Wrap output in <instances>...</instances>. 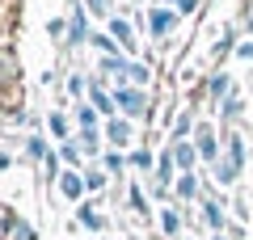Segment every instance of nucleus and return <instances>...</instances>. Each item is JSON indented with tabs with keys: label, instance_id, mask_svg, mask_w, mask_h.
Here are the masks:
<instances>
[{
	"label": "nucleus",
	"instance_id": "16",
	"mask_svg": "<svg viewBox=\"0 0 253 240\" xmlns=\"http://www.w3.org/2000/svg\"><path fill=\"white\" fill-rule=\"evenodd\" d=\"M106 169H110V173L123 169V156H118V152H110V156H106Z\"/></svg>",
	"mask_w": 253,
	"mask_h": 240
},
{
	"label": "nucleus",
	"instance_id": "24",
	"mask_svg": "<svg viewBox=\"0 0 253 240\" xmlns=\"http://www.w3.org/2000/svg\"><path fill=\"white\" fill-rule=\"evenodd\" d=\"M215 240H219V236H215Z\"/></svg>",
	"mask_w": 253,
	"mask_h": 240
},
{
	"label": "nucleus",
	"instance_id": "14",
	"mask_svg": "<svg viewBox=\"0 0 253 240\" xmlns=\"http://www.w3.org/2000/svg\"><path fill=\"white\" fill-rule=\"evenodd\" d=\"M131 164H135L139 173H148V169H152V156H148V152H135V160H131Z\"/></svg>",
	"mask_w": 253,
	"mask_h": 240
},
{
	"label": "nucleus",
	"instance_id": "12",
	"mask_svg": "<svg viewBox=\"0 0 253 240\" xmlns=\"http://www.w3.org/2000/svg\"><path fill=\"white\" fill-rule=\"evenodd\" d=\"M93 122H97V110H93V106H81V126H84V131H93Z\"/></svg>",
	"mask_w": 253,
	"mask_h": 240
},
{
	"label": "nucleus",
	"instance_id": "15",
	"mask_svg": "<svg viewBox=\"0 0 253 240\" xmlns=\"http://www.w3.org/2000/svg\"><path fill=\"white\" fill-rule=\"evenodd\" d=\"M81 148L89 152V156H97V135H93V131H84V139H81Z\"/></svg>",
	"mask_w": 253,
	"mask_h": 240
},
{
	"label": "nucleus",
	"instance_id": "11",
	"mask_svg": "<svg viewBox=\"0 0 253 240\" xmlns=\"http://www.w3.org/2000/svg\"><path fill=\"white\" fill-rule=\"evenodd\" d=\"M207 223L211 228H224V211H219L215 202H207Z\"/></svg>",
	"mask_w": 253,
	"mask_h": 240
},
{
	"label": "nucleus",
	"instance_id": "22",
	"mask_svg": "<svg viewBox=\"0 0 253 240\" xmlns=\"http://www.w3.org/2000/svg\"><path fill=\"white\" fill-rule=\"evenodd\" d=\"M236 55H241V59H253V42H241V46H236Z\"/></svg>",
	"mask_w": 253,
	"mask_h": 240
},
{
	"label": "nucleus",
	"instance_id": "5",
	"mask_svg": "<svg viewBox=\"0 0 253 240\" xmlns=\"http://www.w3.org/2000/svg\"><path fill=\"white\" fill-rule=\"evenodd\" d=\"M173 21H177V17H173L169 9H152L148 26H152V34H169V30H173Z\"/></svg>",
	"mask_w": 253,
	"mask_h": 240
},
{
	"label": "nucleus",
	"instance_id": "19",
	"mask_svg": "<svg viewBox=\"0 0 253 240\" xmlns=\"http://www.w3.org/2000/svg\"><path fill=\"white\" fill-rule=\"evenodd\" d=\"M173 4H177V13H194L199 9V0H173Z\"/></svg>",
	"mask_w": 253,
	"mask_h": 240
},
{
	"label": "nucleus",
	"instance_id": "7",
	"mask_svg": "<svg viewBox=\"0 0 253 240\" xmlns=\"http://www.w3.org/2000/svg\"><path fill=\"white\" fill-rule=\"evenodd\" d=\"M110 34H114L118 42L126 46V51H135V34H131V26H126V21H118V17H114V21H110Z\"/></svg>",
	"mask_w": 253,
	"mask_h": 240
},
{
	"label": "nucleus",
	"instance_id": "8",
	"mask_svg": "<svg viewBox=\"0 0 253 240\" xmlns=\"http://www.w3.org/2000/svg\"><path fill=\"white\" fill-rule=\"evenodd\" d=\"M59 190H63V194H68V198H81V177H76V173H63V177H59Z\"/></svg>",
	"mask_w": 253,
	"mask_h": 240
},
{
	"label": "nucleus",
	"instance_id": "20",
	"mask_svg": "<svg viewBox=\"0 0 253 240\" xmlns=\"http://www.w3.org/2000/svg\"><path fill=\"white\" fill-rule=\"evenodd\" d=\"M63 160H68V164H76V160H81V152H76L72 143H63Z\"/></svg>",
	"mask_w": 253,
	"mask_h": 240
},
{
	"label": "nucleus",
	"instance_id": "9",
	"mask_svg": "<svg viewBox=\"0 0 253 240\" xmlns=\"http://www.w3.org/2000/svg\"><path fill=\"white\" fill-rule=\"evenodd\" d=\"M194 190H199V186H194V177H190V173H181V181H177V194H181V198H194Z\"/></svg>",
	"mask_w": 253,
	"mask_h": 240
},
{
	"label": "nucleus",
	"instance_id": "6",
	"mask_svg": "<svg viewBox=\"0 0 253 240\" xmlns=\"http://www.w3.org/2000/svg\"><path fill=\"white\" fill-rule=\"evenodd\" d=\"M106 135L118 143V148H123V143H131V122H126V118H114V122L106 126Z\"/></svg>",
	"mask_w": 253,
	"mask_h": 240
},
{
	"label": "nucleus",
	"instance_id": "2",
	"mask_svg": "<svg viewBox=\"0 0 253 240\" xmlns=\"http://www.w3.org/2000/svg\"><path fill=\"white\" fill-rule=\"evenodd\" d=\"M118 106L135 118V114H144V110H148V101H144V93H139V89H123V84H118Z\"/></svg>",
	"mask_w": 253,
	"mask_h": 240
},
{
	"label": "nucleus",
	"instance_id": "17",
	"mask_svg": "<svg viewBox=\"0 0 253 240\" xmlns=\"http://www.w3.org/2000/svg\"><path fill=\"white\" fill-rule=\"evenodd\" d=\"M165 232H169V236H177V215H173V211H165Z\"/></svg>",
	"mask_w": 253,
	"mask_h": 240
},
{
	"label": "nucleus",
	"instance_id": "13",
	"mask_svg": "<svg viewBox=\"0 0 253 240\" xmlns=\"http://www.w3.org/2000/svg\"><path fill=\"white\" fill-rule=\"evenodd\" d=\"M51 135H59V139L68 135V122H63V114H51Z\"/></svg>",
	"mask_w": 253,
	"mask_h": 240
},
{
	"label": "nucleus",
	"instance_id": "4",
	"mask_svg": "<svg viewBox=\"0 0 253 240\" xmlns=\"http://www.w3.org/2000/svg\"><path fill=\"white\" fill-rule=\"evenodd\" d=\"M173 160H177V169H181V173H190V169H194V160H199V148L177 143V148H173Z\"/></svg>",
	"mask_w": 253,
	"mask_h": 240
},
{
	"label": "nucleus",
	"instance_id": "18",
	"mask_svg": "<svg viewBox=\"0 0 253 240\" xmlns=\"http://www.w3.org/2000/svg\"><path fill=\"white\" fill-rule=\"evenodd\" d=\"M13 240H34L30 236V223H17V228H13Z\"/></svg>",
	"mask_w": 253,
	"mask_h": 240
},
{
	"label": "nucleus",
	"instance_id": "21",
	"mask_svg": "<svg viewBox=\"0 0 253 240\" xmlns=\"http://www.w3.org/2000/svg\"><path fill=\"white\" fill-rule=\"evenodd\" d=\"M228 89V80L224 76H215V80H211V93H215V101H219V93H224Z\"/></svg>",
	"mask_w": 253,
	"mask_h": 240
},
{
	"label": "nucleus",
	"instance_id": "1",
	"mask_svg": "<svg viewBox=\"0 0 253 240\" xmlns=\"http://www.w3.org/2000/svg\"><path fill=\"white\" fill-rule=\"evenodd\" d=\"M241 160H245V148H241V135H228V156L215 164V177L224 181V186H232L236 177H241Z\"/></svg>",
	"mask_w": 253,
	"mask_h": 240
},
{
	"label": "nucleus",
	"instance_id": "10",
	"mask_svg": "<svg viewBox=\"0 0 253 240\" xmlns=\"http://www.w3.org/2000/svg\"><path fill=\"white\" fill-rule=\"evenodd\" d=\"M84 34H89V26H84V17L76 13L72 17V42H84Z\"/></svg>",
	"mask_w": 253,
	"mask_h": 240
},
{
	"label": "nucleus",
	"instance_id": "3",
	"mask_svg": "<svg viewBox=\"0 0 253 240\" xmlns=\"http://www.w3.org/2000/svg\"><path fill=\"white\" fill-rule=\"evenodd\" d=\"M194 135H199V156L203 160H215V126H194Z\"/></svg>",
	"mask_w": 253,
	"mask_h": 240
},
{
	"label": "nucleus",
	"instance_id": "23",
	"mask_svg": "<svg viewBox=\"0 0 253 240\" xmlns=\"http://www.w3.org/2000/svg\"><path fill=\"white\" fill-rule=\"evenodd\" d=\"M89 9L93 13H106V0H89Z\"/></svg>",
	"mask_w": 253,
	"mask_h": 240
}]
</instances>
